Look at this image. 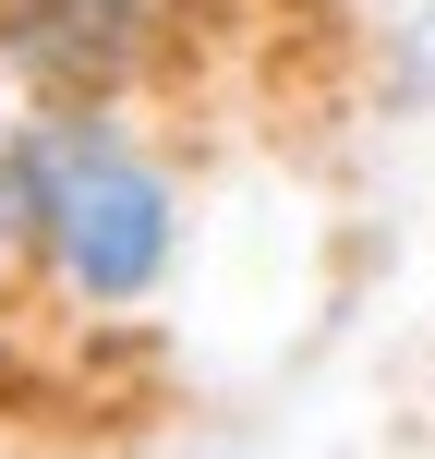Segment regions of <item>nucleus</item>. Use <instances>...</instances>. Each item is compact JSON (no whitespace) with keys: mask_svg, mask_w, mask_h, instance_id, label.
Instances as JSON below:
<instances>
[{"mask_svg":"<svg viewBox=\"0 0 435 459\" xmlns=\"http://www.w3.org/2000/svg\"><path fill=\"white\" fill-rule=\"evenodd\" d=\"M182 266L194 169L121 97L24 85V109H0V290H24L37 326L134 339L170 315Z\"/></svg>","mask_w":435,"mask_h":459,"instance_id":"1","label":"nucleus"},{"mask_svg":"<svg viewBox=\"0 0 435 459\" xmlns=\"http://www.w3.org/2000/svg\"><path fill=\"white\" fill-rule=\"evenodd\" d=\"M399 85L435 109V13H412V24H399Z\"/></svg>","mask_w":435,"mask_h":459,"instance_id":"2","label":"nucleus"}]
</instances>
